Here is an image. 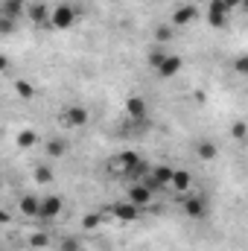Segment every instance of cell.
I'll use <instances>...</instances> for the list:
<instances>
[{
	"mask_svg": "<svg viewBox=\"0 0 248 251\" xmlns=\"http://www.w3.org/2000/svg\"><path fill=\"white\" fill-rule=\"evenodd\" d=\"M12 26H15V18H6V15H0V32H12Z\"/></svg>",
	"mask_w": 248,
	"mask_h": 251,
	"instance_id": "484cf974",
	"label": "cell"
},
{
	"mask_svg": "<svg viewBox=\"0 0 248 251\" xmlns=\"http://www.w3.org/2000/svg\"><path fill=\"white\" fill-rule=\"evenodd\" d=\"M18 207H21L24 216H38V213H41V199H38V196H24Z\"/></svg>",
	"mask_w": 248,
	"mask_h": 251,
	"instance_id": "7c38bea8",
	"label": "cell"
},
{
	"mask_svg": "<svg viewBox=\"0 0 248 251\" xmlns=\"http://www.w3.org/2000/svg\"><path fill=\"white\" fill-rule=\"evenodd\" d=\"M181 67H184V62H181L178 56H167L164 64L158 67V76H161V79H175V76L181 73Z\"/></svg>",
	"mask_w": 248,
	"mask_h": 251,
	"instance_id": "30bf717a",
	"label": "cell"
},
{
	"mask_svg": "<svg viewBox=\"0 0 248 251\" xmlns=\"http://www.w3.org/2000/svg\"><path fill=\"white\" fill-rule=\"evenodd\" d=\"M62 251H79V243H76V240H64Z\"/></svg>",
	"mask_w": 248,
	"mask_h": 251,
	"instance_id": "83f0119b",
	"label": "cell"
},
{
	"mask_svg": "<svg viewBox=\"0 0 248 251\" xmlns=\"http://www.w3.org/2000/svg\"><path fill=\"white\" fill-rule=\"evenodd\" d=\"M243 9H246V12H248V0H243Z\"/></svg>",
	"mask_w": 248,
	"mask_h": 251,
	"instance_id": "f546056e",
	"label": "cell"
},
{
	"mask_svg": "<svg viewBox=\"0 0 248 251\" xmlns=\"http://www.w3.org/2000/svg\"><path fill=\"white\" fill-rule=\"evenodd\" d=\"M47 243H50V237H47V234H32V240H29V246H32V249H44Z\"/></svg>",
	"mask_w": 248,
	"mask_h": 251,
	"instance_id": "d4e9b609",
	"label": "cell"
},
{
	"mask_svg": "<svg viewBox=\"0 0 248 251\" xmlns=\"http://www.w3.org/2000/svg\"><path fill=\"white\" fill-rule=\"evenodd\" d=\"M228 12H231V9H228L225 0H210V6H207V24L216 26V29L225 26V24H228Z\"/></svg>",
	"mask_w": 248,
	"mask_h": 251,
	"instance_id": "7a4b0ae2",
	"label": "cell"
},
{
	"mask_svg": "<svg viewBox=\"0 0 248 251\" xmlns=\"http://www.w3.org/2000/svg\"><path fill=\"white\" fill-rule=\"evenodd\" d=\"M170 38H173V29H170V26H158V29H155V41H158V44H167Z\"/></svg>",
	"mask_w": 248,
	"mask_h": 251,
	"instance_id": "ffe728a7",
	"label": "cell"
},
{
	"mask_svg": "<svg viewBox=\"0 0 248 251\" xmlns=\"http://www.w3.org/2000/svg\"><path fill=\"white\" fill-rule=\"evenodd\" d=\"M196 15H198V12H196V6H181V9H175V12H173V24H175V26H184V24H190Z\"/></svg>",
	"mask_w": 248,
	"mask_h": 251,
	"instance_id": "5bb4252c",
	"label": "cell"
},
{
	"mask_svg": "<svg viewBox=\"0 0 248 251\" xmlns=\"http://www.w3.org/2000/svg\"><path fill=\"white\" fill-rule=\"evenodd\" d=\"M216 152H219V149H216V143H210V140H201V143L196 146V155H198L201 161H213Z\"/></svg>",
	"mask_w": 248,
	"mask_h": 251,
	"instance_id": "9a60e30c",
	"label": "cell"
},
{
	"mask_svg": "<svg viewBox=\"0 0 248 251\" xmlns=\"http://www.w3.org/2000/svg\"><path fill=\"white\" fill-rule=\"evenodd\" d=\"M125 114L134 123H146V100L143 97H128L125 100Z\"/></svg>",
	"mask_w": 248,
	"mask_h": 251,
	"instance_id": "5b68a950",
	"label": "cell"
},
{
	"mask_svg": "<svg viewBox=\"0 0 248 251\" xmlns=\"http://www.w3.org/2000/svg\"><path fill=\"white\" fill-rule=\"evenodd\" d=\"M137 167H140V158H137L134 152H123V155L114 161V170H117L120 176H131Z\"/></svg>",
	"mask_w": 248,
	"mask_h": 251,
	"instance_id": "9c48e42d",
	"label": "cell"
},
{
	"mask_svg": "<svg viewBox=\"0 0 248 251\" xmlns=\"http://www.w3.org/2000/svg\"><path fill=\"white\" fill-rule=\"evenodd\" d=\"M111 213H114V219H120V222H134V219L140 216V207L125 199V201H117V204L111 207Z\"/></svg>",
	"mask_w": 248,
	"mask_h": 251,
	"instance_id": "277c9868",
	"label": "cell"
},
{
	"mask_svg": "<svg viewBox=\"0 0 248 251\" xmlns=\"http://www.w3.org/2000/svg\"><path fill=\"white\" fill-rule=\"evenodd\" d=\"M62 120H64V126H70V128H82V126L88 123V111H85L82 105H70L62 114Z\"/></svg>",
	"mask_w": 248,
	"mask_h": 251,
	"instance_id": "8992f818",
	"label": "cell"
},
{
	"mask_svg": "<svg viewBox=\"0 0 248 251\" xmlns=\"http://www.w3.org/2000/svg\"><path fill=\"white\" fill-rule=\"evenodd\" d=\"M167 56H170V53H164V50H152V53H149V64L158 70V67L164 64V59H167Z\"/></svg>",
	"mask_w": 248,
	"mask_h": 251,
	"instance_id": "d6986e66",
	"label": "cell"
},
{
	"mask_svg": "<svg viewBox=\"0 0 248 251\" xmlns=\"http://www.w3.org/2000/svg\"><path fill=\"white\" fill-rule=\"evenodd\" d=\"M246 134H248V126L243 123V120H237V123L231 126V137H237V140H243Z\"/></svg>",
	"mask_w": 248,
	"mask_h": 251,
	"instance_id": "603a6c76",
	"label": "cell"
},
{
	"mask_svg": "<svg viewBox=\"0 0 248 251\" xmlns=\"http://www.w3.org/2000/svg\"><path fill=\"white\" fill-rule=\"evenodd\" d=\"M128 201H134L137 207H146V204L152 201V190L137 181V184H131V187H128Z\"/></svg>",
	"mask_w": 248,
	"mask_h": 251,
	"instance_id": "8fae6325",
	"label": "cell"
},
{
	"mask_svg": "<svg viewBox=\"0 0 248 251\" xmlns=\"http://www.w3.org/2000/svg\"><path fill=\"white\" fill-rule=\"evenodd\" d=\"M234 70H237L240 76H248V53H246V56H237V59H234Z\"/></svg>",
	"mask_w": 248,
	"mask_h": 251,
	"instance_id": "7402d4cb",
	"label": "cell"
},
{
	"mask_svg": "<svg viewBox=\"0 0 248 251\" xmlns=\"http://www.w3.org/2000/svg\"><path fill=\"white\" fill-rule=\"evenodd\" d=\"M228 3V9H237V6H243V0H225Z\"/></svg>",
	"mask_w": 248,
	"mask_h": 251,
	"instance_id": "f1b7e54d",
	"label": "cell"
},
{
	"mask_svg": "<svg viewBox=\"0 0 248 251\" xmlns=\"http://www.w3.org/2000/svg\"><path fill=\"white\" fill-rule=\"evenodd\" d=\"M170 187L175 190V193H187V190L193 187V176L187 173V170H175V176H173V184Z\"/></svg>",
	"mask_w": 248,
	"mask_h": 251,
	"instance_id": "4fadbf2b",
	"label": "cell"
},
{
	"mask_svg": "<svg viewBox=\"0 0 248 251\" xmlns=\"http://www.w3.org/2000/svg\"><path fill=\"white\" fill-rule=\"evenodd\" d=\"M73 24H76V9L70 3H59L50 15V26L53 29H70Z\"/></svg>",
	"mask_w": 248,
	"mask_h": 251,
	"instance_id": "6da1fadb",
	"label": "cell"
},
{
	"mask_svg": "<svg viewBox=\"0 0 248 251\" xmlns=\"http://www.w3.org/2000/svg\"><path fill=\"white\" fill-rule=\"evenodd\" d=\"M82 225H85V228H97V225H99V213H88V216L82 219Z\"/></svg>",
	"mask_w": 248,
	"mask_h": 251,
	"instance_id": "4316f807",
	"label": "cell"
},
{
	"mask_svg": "<svg viewBox=\"0 0 248 251\" xmlns=\"http://www.w3.org/2000/svg\"><path fill=\"white\" fill-rule=\"evenodd\" d=\"M15 91H18L24 100H32V94H35V88H32L29 82H24V79H18V82H15Z\"/></svg>",
	"mask_w": 248,
	"mask_h": 251,
	"instance_id": "e0dca14e",
	"label": "cell"
},
{
	"mask_svg": "<svg viewBox=\"0 0 248 251\" xmlns=\"http://www.w3.org/2000/svg\"><path fill=\"white\" fill-rule=\"evenodd\" d=\"M35 181H38V184H50V181H53V173H50L47 167H38V170H35Z\"/></svg>",
	"mask_w": 248,
	"mask_h": 251,
	"instance_id": "44dd1931",
	"label": "cell"
},
{
	"mask_svg": "<svg viewBox=\"0 0 248 251\" xmlns=\"http://www.w3.org/2000/svg\"><path fill=\"white\" fill-rule=\"evenodd\" d=\"M181 207H184V213L190 216V219H201V216L207 213L204 196H184V199H181Z\"/></svg>",
	"mask_w": 248,
	"mask_h": 251,
	"instance_id": "3957f363",
	"label": "cell"
},
{
	"mask_svg": "<svg viewBox=\"0 0 248 251\" xmlns=\"http://www.w3.org/2000/svg\"><path fill=\"white\" fill-rule=\"evenodd\" d=\"M47 152H50L53 158H62L64 155V143L62 140H50V143H47Z\"/></svg>",
	"mask_w": 248,
	"mask_h": 251,
	"instance_id": "cb8c5ba5",
	"label": "cell"
},
{
	"mask_svg": "<svg viewBox=\"0 0 248 251\" xmlns=\"http://www.w3.org/2000/svg\"><path fill=\"white\" fill-rule=\"evenodd\" d=\"M21 12H24V0H6L3 3V15L6 18H18Z\"/></svg>",
	"mask_w": 248,
	"mask_h": 251,
	"instance_id": "2e32d148",
	"label": "cell"
},
{
	"mask_svg": "<svg viewBox=\"0 0 248 251\" xmlns=\"http://www.w3.org/2000/svg\"><path fill=\"white\" fill-rule=\"evenodd\" d=\"M62 213V199L59 196H44L41 199V213H38V219H56Z\"/></svg>",
	"mask_w": 248,
	"mask_h": 251,
	"instance_id": "ba28073f",
	"label": "cell"
},
{
	"mask_svg": "<svg viewBox=\"0 0 248 251\" xmlns=\"http://www.w3.org/2000/svg\"><path fill=\"white\" fill-rule=\"evenodd\" d=\"M35 140H38V137H35V131H21V134H18V146H21V149L35 146Z\"/></svg>",
	"mask_w": 248,
	"mask_h": 251,
	"instance_id": "ac0fdd59",
	"label": "cell"
},
{
	"mask_svg": "<svg viewBox=\"0 0 248 251\" xmlns=\"http://www.w3.org/2000/svg\"><path fill=\"white\" fill-rule=\"evenodd\" d=\"M26 15H29V21H32L35 26H50V15H53V12H47L44 3H29V6H26Z\"/></svg>",
	"mask_w": 248,
	"mask_h": 251,
	"instance_id": "52a82bcc",
	"label": "cell"
}]
</instances>
